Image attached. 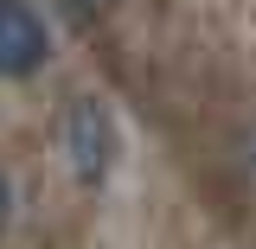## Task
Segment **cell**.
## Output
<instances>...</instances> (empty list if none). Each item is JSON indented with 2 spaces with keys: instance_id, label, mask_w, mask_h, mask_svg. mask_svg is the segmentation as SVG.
<instances>
[{
  "instance_id": "6da1fadb",
  "label": "cell",
  "mask_w": 256,
  "mask_h": 249,
  "mask_svg": "<svg viewBox=\"0 0 256 249\" xmlns=\"http://www.w3.org/2000/svg\"><path fill=\"white\" fill-rule=\"evenodd\" d=\"M64 160L84 186H102L109 166H116V115L96 102V96H77L64 109Z\"/></svg>"
},
{
  "instance_id": "7a4b0ae2",
  "label": "cell",
  "mask_w": 256,
  "mask_h": 249,
  "mask_svg": "<svg viewBox=\"0 0 256 249\" xmlns=\"http://www.w3.org/2000/svg\"><path fill=\"white\" fill-rule=\"evenodd\" d=\"M52 58V32L32 0H0V77H32Z\"/></svg>"
},
{
  "instance_id": "3957f363",
  "label": "cell",
  "mask_w": 256,
  "mask_h": 249,
  "mask_svg": "<svg viewBox=\"0 0 256 249\" xmlns=\"http://www.w3.org/2000/svg\"><path fill=\"white\" fill-rule=\"evenodd\" d=\"M64 6H70V19H84V26H90V19H102L116 0H64Z\"/></svg>"
},
{
  "instance_id": "277c9868",
  "label": "cell",
  "mask_w": 256,
  "mask_h": 249,
  "mask_svg": "<svg viewBox=\"0 0 256 249\" xmlns=\"http://www.w3.org/2000/svg\"><path fill=\"white\" fill-rule=\"evenodd\" d=\"M6 218H13V192H6V179H0V230H6Z\"/></svg>"
}]
</instances>
